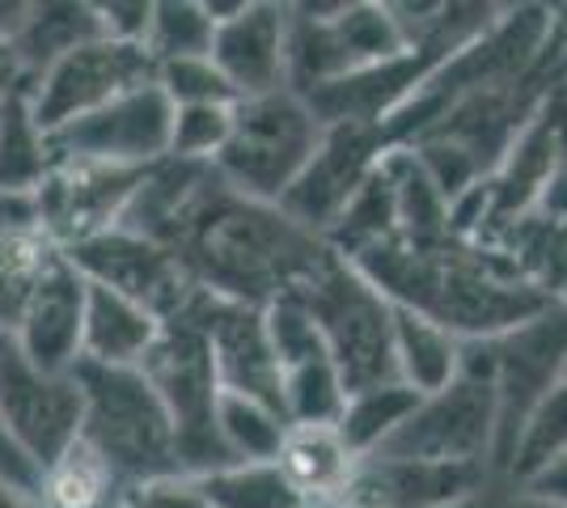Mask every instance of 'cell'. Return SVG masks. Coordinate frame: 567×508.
<instances>
[{"label":"cell","mask_w":567,"mask_h":508,"mask_svg":"<svg viewBox=\"0 0 567 508\" xmlns=\"http://www.w3.org/2000/svg\"><path fill=\"white\" fill-rule=\"evenodd\" d=\"M348 263L373 289L411 314L445 326L462 343H483L538 318L555 305L546 292L525 284L496 246L478 242H378Z\"/></svg>","instance_id":"6da1fadb"},{"label":"cell","mask_w":567,"mask_h":508,"mask_svg":"<svg viewBox=\"0 0 567 508\" xmlns=\"http://www.w3.org/2000/svg\"><path fill=\"white\" fill-rule=\"evenodd\" d=\"M169 255L204 292L267 310L276 297L301 289L331 259V246L292 225L276 204L241 199L213 174L174 234Z\"/></svg>","instance_id":"7a4b0ae2"},{"label":"cell","mask_w":567,"mask_h":508,"mask_svg":"<svg viewBox=\"0 0 567 508\" xmlns=\"http://www.w3.org/2000/svg\"><path fill=\"white\" fill-rule=\"evenodd\" d=\"M81 390V440L115 470L123 487L157 475H178L174 424L141 369H102L81 361L72 369Z\"/></svg>","instance_id":"3957f363"},{"label":"cell","mask_w":567,"mask_h":508,"mask_svg":"<svg viewBox=\"0 0 567 508\" xmlns=\"http://www.w3.org/2000/svg\"><path fill=\"white\" fill-rule=\"evenodd\" d=\"M288 297H297L309 310L348 394L399 382V369H394V305L348 259H339L331 250V259Z\"/></svg>","instance_id":"277c9868"},{"label":"cell","mask_w":567,"mask_h":508,"mask_svg":"<svg viewBox=\"0 0 567 508\" xmlns=\"http://www.w3.org/2000/svg\"><path fill=\"white\" fill-rule=\"evenodd\" d=\"M141 377L162 398L169 424H174V454H178V470L190 479H204L213 470L234 466L229 449L216 436V398H220V382H216L213 352L208 339L199 331V322L190 314H178L162 322V331L153 339V348L144 352L136 364Z\"/></svg>","instance_id":"5b68a950"},{"label":"cell","mask_w":567,"mask_h":508,"mask_svg":"<svg viewBox=\"0 0 567 508\" xmlns=\"http://www.w3.org/2000/svg\"><path fill=\"white\" fill-rule=\"evenodd\" d=\"M322 141V123L313 120L306 97L276 90L262 97H237L229 141L216 153L213 169L220 183L255 204H280L297 183Z\"/></svg>","instance_id":"8992f818"},{"label":"cell","mask_w":567,"mask_h":508,"mask_svg":"<svg viewBox=\"0 0 567 508\" xmlns=\"http://www.w3.org/2000/svg\"><path fill=\"white\" fill-rule=\"evenodd\" d=\"M496 445V382L483 343L462 348V373L445 390L424 394L420 407L402 419L381 445L385 458L424 462H492Z\"/></svg>","instance_id":"52a82bcc"},{"label":"cell","mask_w":567,"mask_h":508,"mask_svg":"<svg viewBox=\"0 0 567 508\" xmlns=\"http://www.w3.org/2000/svg\"><path fill=\"white\" fill-rule=\"evenodd\" d=\"M487 361H492V382H496V445L492 462L508 470L513 445L525 424V415L538 407L546 390L564 382L567 364V301L546 305L538 318L508 331L499 339H483Z\"/></svg>","instance_id":"ba28073f"},{"label":"cell","mask_w":567,"mask_h":508,"mask_svg":"<svg viewBox=\"0 0 567 508\" xmlns=\"http://www.w3.org/2000/svg\"><path fill=\"white\" fill-rule=\"evenodd\" d=\"M157 81V60L141 43H115L94 39L85 48L69 51L60 64L30 85V111L43 132H55L72 120H85L102 111L106 102L132 94L141 85Z\"/></svg>","instance_id":"9c48e42d"},{"label":"cell","mask_w":567,"mask_h":508,"mask_svg":"<svg viewBox=\"0 0 567 508\" xmlns=\"http://www.w3.org/2000/svg\"><path fill=\"white\" fill-rule=\"evenodd\" d=\"M174 106L153 85H141L132 94L106 102L102 111L55 127L48 136L51 162H94V166L148 169L166 162Z\"/></svg>","instance_id":"30bf717a"},{"label":"cell","mask_w":567,"mask_h":508,"mask_svg":"<svg viewBox=\"0 0 567 508\" xmlns=\"http://www.w3.org/2000/svg\"><path fill=\"white\" fill-rule=\"evenodd\" d=\"M385 132L381 123H331L322 127V141L313 148L309 166L297 174V183L280 195L284 217L301 225L306 234L327 238L331 225L343 217L352 195L369 183L385 153Z\"/></svg>","instance_id":"8fae6325"},{"label":"cell","mask_w":567,"mask_h":508,"mask_svg":"<svg viewBox=\"0 0 567 508\" xmlns=\"http://www.w3.org/2000/svg\"><path fill=\"white\" fill-rule=\"evenodd\" d=\"M69 259L90 284H102L111 292H123L132 301H141L148 314L162 322L187 314L190 301L199 297V284L190 280V271L169 250L144 242L127 229H106L90 242H76L64 250Z\"/></svg>","instance_id":"7c38bea8"},{"label":"cell","mask_w":567,"mask_h":508,"mask_svg":"<svg viewBox=\"0 0 567 508\" xmlns=\"http://www.w3.org/2000/svg\"><path fill=\"white\" fill-rule=\"evenodd\" d=\"M144 169L94 166V162H55L43 187L34 191L39 234L55 250L90 242L97 234L115 229L123 204L132 199Z\"/></svg>","instance_id":"4fadbf2b"},{"label":"cell","mask_w":567,"mask_h":508,"mask_svg":"<svg viewBox=\"0 0 567 508\" xmlns=\"http://www.w3.org/2000/svg\"><path fill=\"white\" fill-rule=\"evenodd\" d=\"M187 314L199 322V331L208 339L220 390L255 398V403L284 415L280 361L271 352V339H267V322H262L259 305L225 301V297H213V292L199 289V297L190 301Z\"/></svg>","instance_id":"5bb4252c"},{"label":"cell","mask_w":567,"mask_h":508,"mask_svg":"<svg viewBox=\"0 0 567 508\" xmlns=\"http://www.w3.org/2000/svg\"><path fill=\"white\" fill-rule=\"evenodd\" d=\"M487 484L483 462H424L369 454L355 458L334 508H457Z\"/></svg>","instance_id":"9a60e30c"},{"label":"cell","mask_w":567,"mask_h":508,"mask_svg":"<svg viewBox=\"0 0 567 508\" xmlns=\"http://www.w3.org/2000/svg\"><path fill=\"white\" fill-rule=\"evenodd\" d=\"M0 419L25 454L39 462V470H48L81 436V390L72 373L69 377L39 373L13 348L0 361Z\"/></svg>","instance_id":"2e32d148"},{"label":"cell","mask_w":567,"mask_h":508,"mask_svg":"<svg viewBox=\"0 0 567 508\" xmlns=\"http://www.w3.org/2000/svg\"><path fill=\"white\" fill-rule=\"evenodd\" d=\"M81 326H85V276L60 250L25 297L22 314L13 322V343L39 373L69 377L81 364Z\"/></svg>","instance_id":"e0dca14e"},{"label":"cell","mask_w":567,"mask_h":508,"mask_svg":"<svg viewBox=\"0 0 567 508\" xmlns=\"http://www.w3.org/2000/svg\"><path fill=\"white\" fill-rule=\"evenodd\" d=\"M213 64L237 97L288 90V4L246 0L237 18L216 25Z\"/></svg>","instance_id":"ac0fdd59"},{"label":"cell","mask_w":567,"mask_h":508,"mask_svg":"<svg viewBox=\"0 0 567 508\" xmlns=\"http://www.w3.org/2000/svg\"><path fill=\"white\" fill-rule=\"evenodd\" d=\"M162 331V318L148 314L141 301L111 292L85 280V326H81V361L102 369H136L153 339Z\"/></svg>","instance_id":"d6986e66"},{"label":"cell","mask_w":567,"mask_h":508,"mask_svg":"<svg viewBox=\"0 0 567 508\" xmlns=\"http://www.w3.org/2000/svg\"><path fill=\"white\" fill-rule=\"evenodd\" d=\"M102 39L94 4L81 0H43V4H25L18 25H13V43L25 64L30 85L48 73L51 64H60L69 51L85 48Z\"/></svg>","instance_id":"ffe728a7"},{"label":"cell","mask_w":567,"mask_h":508,"mask_svg":"<svg viewBox=\"0 0 567 508\" xmlns=\"http://www.w3.org/2000/svg\"><path fill=\"white\" fill-rule=\"evenodd\" d=\"M276 466L284 470V479L297 487V496L306 505H334L348 475H352L355 458L348 454V445L339 440L334 428L313 424V428H288L284 433Z\"/></svg>","instance_id":"44dd1931"},{"label":"cell","mask_w":567,"mask_h":508,"mask_svg":"<svg viewBox=\"0 0 567 508\" xmlns=\"http://www.w3.org/2000/svg\"><path fill=\"white\" fill-rule=\"evenodd\" d=\"M381 174L394 195V220L402 242H445L450 238V199L436 191L411 145H390L381 153Z\"/></svg>","instance_id":"7402d4cb"},{"label":"cell","mask_w":567,"mask_h":508,"mask_svg":"<svg viewBox=\"0 0 567 508\" xmlns=\"http://www.w3.org/2000/svg\"><path fill=\"white\" fill-rule=\"evenodd\" d=\"M483 246H496L525 284H534L538 292H546L550 301H564V292H567V225L546 220V217H538V212H525V217L508 220L496 238Z\"/></svg>","instance_id":"603a6c76"},{"label":"cell","mask_w":567,"mask_h":508,"mask_svg":"<svg viewBox=\"0 0 567 508\" xmlns=\"http://www.w3.org/2000/svg\"><path fill=\"white\" fill-rule=\"evenodd\" d=\"M462 348L466 343L445 326L394 305V369L402 386H411L415 394L445 390L462 373Z\"/></svg>","instance_id":"cb8c5ba5"},{"label":"cell","mask_w":567,"mask_h":508,"mask_svg":"<svg viewBox=\"0 0 567 508\" xmlns=\"http://www.w3.org/2000/svg\"><path fill=\"white\" fill-rule=\"evenodd\" d=\"M39 508H127V487L81 436L43 470Z\"/></svg>","instance_id":"d4e9b609"},{"label":"cell","mask_w":567,"mask_h":508,"mask_svg":"<svg viewBox=\"0 0 567 508\" xmlns=\"http://www.w3.org/2000/svg\"><path fill=\"white\" fill-rule=\"evenodd\" d=\"M48 132L34 123L30 90L0 102V195H34L51 174Z\"/></svg>","instance_id":"484cf974"},{"label":"cell","mask_w":567,"mask_h":508,"mask_svg":"<svg viewBox=\"0 0 567 508\" xmlns=\"http://www.w3.org/2000/svg\"><path fill=\"white\" fill-rule=\"evenodd\" d=\"M420 398L424 394H415V390L402 386V382H385V386L348 394L343 415L334 419V433L348 445L352 458H369V454H378L381 445L394 436V428H399L402 419L420 407Z\"/></svg>","instance_id":"4316f807"},{"label":"cell","mask_w":567,"mask_h":508,"mask_svg":"<svg viewBox=\"0 0 567 508\" xmlns=\"http://www.w3.org/2000/svg\"><path fill=\"white\" fill-rule=\"evenodd\" d=\"M280 403L288 428H313V424L334 428V419L343 415V403H348V390H343L331 352L288 364L280 373Z\"/></svg>","instance_id":"83f0119b"},{"label":"cell","mask_w":567,"mask_h":508,"mask_svg":"<svg viewBox=\"0 0 567 508\" xmlns=\"http://www.w3.org/2000/svg\"><path fill=\"white\" fill-rule=\"evenodd\" d=\"M284 433H288V419L280 412L262 407L255 398L220 390V398H216V436H220V445L229 449L234 462H276Z\"/></svg>","instance_id":"f1b7e54d"},{"label":"cell","mask_w":567,"mask_h":508,"mask_svg":"<svg viewBox=\"0 0 567 508\" xmlns=\"http://www.w3.org/2000/svg\"><path fill=\"white\" fill-rule=\"evenodd\" d=\"M208 508H301L306 500L276 462H234L199 479Z\"/></svg>","instance_id":"f546056e"},{"label":"cell","mask_w":567,"mask_h":508,"mask_svg":"<svg viewBox=\"0 0 567 508\" xmlns=\"http://www.w3.org/2000/svg\"><path fill=\"white\" fill-rule=\"evenodd\" d=\"M60 250L39 229H0V326L13 331L25 297Z\"/></svg>","instance_id":"4dcf8cb0"},{"label":"cell","mask_w":567,"mask_h":508,"mask_svg":"<svg viewBox=\"0 0 567 508\" xmlns=\"http://www.w3.org/2000/svg\"><path fill=\"white\" fill-rule=\"evenodd\" d=\"M559 454H567V382L546 390L543 398H538V407L525 415L504 475H513L517 484H525L529 475H538L546 462H555Z\"/></svg>","instance_id":"1f68e13d"},{"label":"cell","mask_w":567,"mask_h":508,"mask_svg":"<svg viewBox=\"0 0 567 508\" xmlns=\"http://www.w3.org/2000/svg\"><path fill=\"white\" fill-rule=\"evenodd\" d=\"M213 34L216 25L204 13V4H195V0H162V4H153L144 51L157 64H166V60H195V55H213Z\"/></svg>","instance_id":"d6a6232c"},{"label":"cell","mask_w":567,"mask_h":508,"mask_svg":"<svg viewBox=\"0 0 567 508\" xmlns=\"http://www.w3.org/2000/svg\"><path fill=\"white\" fill-rule=\"evenodd\" d=\"M234 106H174V127H169V162H195L213 166L216 153L229 141Z\"/></svg>","instance_id":"836d02e7"},{"label":"cell","mask_w":567,"mask_h":508,"mask_svg":"<svg viewBox=\"0 0 567 508\" xmlns=\"http://www.w3.org/2000/svg\"><path fill=\"white\" fill-rule=\"evenodd\" d=\"M157 90L169 97V106H234L237 102L234 85L220 76L213 55L157 64Z\"/></svg>","instance_id":"e575fe53"},{"label":"cell","mask_w":567,"mask_h":508,"mask_svg":"<svg viewBox=\"0 0 567 508\" xmlns=\"http://www.w3.org/2000/svg\"><path fill=\"white\" fill-rule=\"evenodd\" d=\"M127 508H208V500L199 491V479L178 470V475H157L127 487Z\"/></svg>","instance_id":"d590c367"},{"label":"cell","mask_w":567,"mask_h":508,"mask_svg":"<svg viewBox=\"0 0 567 508\" xmlns=\"http://www.w3.org/2000/svg\"><path fill=\"white\" fill-rule=\"evenodd\" d=\"M0 487L13 491V496L34 500V505H39V487H43L39 462L30 458L22 445L13 440V433L4 428V419H0Z\"/></svg>","instance_id":"8d00e7d4"},{"label":"cell","mask_w":567,"mask_h":508,"mask_svg":"<svg viewBox=\"0 0 567 508\" xmlns=\"http://www.w3.org/2000/svg\"><path fill=\"white\" fill-rule=\"evenodd\" d=\"M97 25H102V39H115V43H141L148 34V18H153V0H111V4H94Z\"/></svg>","instance_id":"74e56055"},{"label":"cell","mask_w":567,"mask_h":508,"mask_svg":"<svg viewBox=\"0 0 567 508\" xmlns=\"http://www.w3.org/2000/svg\"><path fill=\"white\" fill-rule=\"evenodd\" d=\"M534 212L546 220H559L567 225V127H564V148H559V157H555V166L546 174L543 191H538V204H534Z\"/></svg>","instance_id":"f35d334b"},{"label":"cell","mask_w":567,"mask_h":508,"mask_svg":"<svg viewBox=\"0 0 567 508\" xmlns=\"http://www.w3.org/2000/svg\"><path fill=\"white\" fill-rule=\"evenodd\" d=\"M520 496H534V500H550V505H567V454H559L555 462H546L538 475L525 479Z\"/></svg>","instance_id":"ab89813d"},{"label":"cell","mask_w":567,"mask_h":508,"mask_svg":"<svg viewBox=\"0 0 567 508\" xmlns=\"http://www.w3.org/2000/svg\"><path fill=\"white\" fill-rule=\"evenodd\" d=\"M18 90H30V76H25V64L18 55V43H13V30L0 25V102Z\"/></svg>","instance_id":"60d3db41"},{"label":"cell","mask_w":567,"mask_h":508,"mask_svg":"<svg viewBox=\"0 0 567 508\" xmlns=\"http://www.w3.org/2000/svg\"><path fill=\"white\" fill-rule=\"evenodd\" d=\"M508 508H567V505H550V500H534V496H517Z\"/></svg>","instance_id":"b9f144b4"},{"label":"cell","mask_w":567,"mask_h":508,"mask_svg":"<svg viewBox=\"0 0 567 508\" xmlns=\"http://www.w3.org/2000/svg\"><path fill=\"white\" fill-rule=\"evenodd\" d=\"M13 348H18V343H13V331H9V326H0V361H4Z\"/></svg>","instance_id":"7bdbcfd3"},{"label":"cell","mask_w":567,"mask_h":508,"mask_svg":"<svg viewBox=\"0 0 567 508\" xmlns=\"http://www.w3.org/2000/svg\"><path fill=\"white\" fill-rule=\"evenodd\" d=\"M301 508H334V505H301Z\"/></svg>","instance_id":"ee69618b"},{"label":"cell","mask_w":567,"mask_h":508,"mask_svg":"<svg viewBox=\"0 0 567 508\" xmlns=\"http://www.w3.org/2000/svg\"><path fill=\"white\" fill-rule=\"evenodd\" d=\"M564 382H567V364H564Z\"/></svg>","instance_id":"f6af8a7d"},{"label":"cell","mask_w":567,"mask_h":508,"mask_svg":"<svg viewBox=\"0 0 567 508\" xmlns=\"http://www.w3.org/2000/svg\"><path fill=\"white\" fill-rule=\"evenodd\" d=\"M564 301H567V292H564Z\"/></svg>","instance_id":"bcb514c9"}]
</instances>
